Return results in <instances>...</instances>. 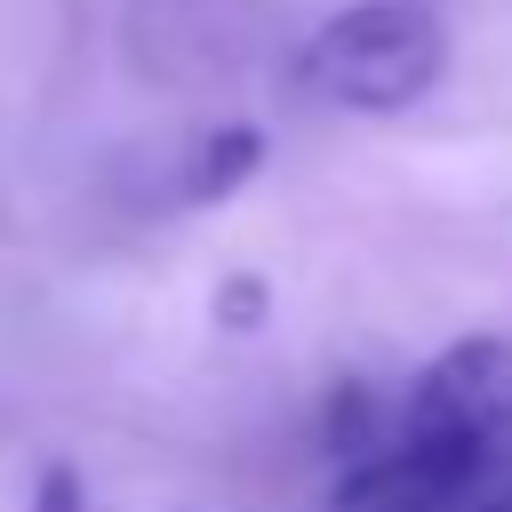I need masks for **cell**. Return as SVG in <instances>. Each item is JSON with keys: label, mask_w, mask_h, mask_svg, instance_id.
Listing matches in <instances>:
<instances>
[{"label": "cell", "mask_w": 512, "mask_h": 512, "mask_svg": "<svg viewBox=\"0 0 512 512\" xmlns=\"http://www.w3.org/2000/svg\"><path fill=\"white\" fill-rule=\"evenodd\" d=\"M448 72V24L432 0H352L296 48V88L336 112H408Z\"/></svg>", "instance_id": "cell-1"}, {"label": "cell", "mask_w": 512, "mask_h": 512, "mask_svg": "<svg viewBox=\"0 0 512 512\" xmlns=\"http://www.w3.org/2000/svg\"><path fill=\"white\" fill-rule=\"evenodd\" d=\"M416 456H432L464 496H488L512 480V336H464L448 344L416 384L392 424Z\"/></svg>", "instance_id": "cell-2"}, {"label": "cell", "mask_w": 512, "mask_h": 512, "mask_svg": "<svg viewBox=\"0 0 512 512\" xmlns=\"http://www.w3.org/2000/svg\"><path fill=\"white\" fill-rule=\"evenodd\" d=\"M264 168V128L248 120H224L192 144V168H184V200H232L248 176Z\"/></svg>", "instance_id": "cell-3"}, {"label": "cell", "mask_w": 512, "mask_h": 512, "mask_svg": "<svg viewBox=\"0 0 512 512\" xmlns=\"http://www.w3.org/2000/svg\"><path fill=\"white\" fill-rule=\"evenodd\" d=\"M264 312H272V296H264V280H248V272H232V280L216 288V320H224V328H264Z\"/></svg>", "instance_id": "cell-4"}, {"label": "cell", "mask_w": 512, "mask_h": 512, "mask_svg": "<svg viewBox=\"0 0 512 512\" xmlns=\"http://www.w3.org/2000/svg\"><path fill=\"white\" fill-rule=\"evenodd\" d=\"M32 512H88L80 472H72V464H48V472H40V488H32Z\"/></svg>", "instance_id": "cell-5"}, {"label": "cell", "mask_w": 512, "mask_h": 512, "mask_svg": "<svg viewBox=\"0 0 512 512\" xmlns=\"http://www.w3.org/2000/svg\"><path fill=\"white\" fill-rule=\"evenodd\" d=\"M464 512H512V480H496V488H488V496H472Z\"/></svg>", "instance_id": "cell-6"}]
</instances>
